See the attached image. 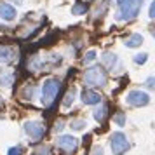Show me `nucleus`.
<instances>
[{
    "instance_id": "1",
    "label": "nucleus",
    "mask_w": 155,
    "mask_h": 155,
    "mask_svg": "<svg viewBox=\"0 0 155 155\" xmlns=\"http://www.w3.org/2000/svg\"><path fill=\"white\" fill-rule=\"evenodd\" d=\"M143 0H117V21H129L140 14Z\"/></svg>"
},
{
    "instance_id": "2",
    "label": "nucleus",
    "mask_w": 155,
    "mask_h": 155,
    "mask_svg": "<svg viewBox=\"0 0 155 155\" xmlns=\"http://www.w3.org/2000/svg\"><path fill=\"white\" fill-rule=\"evenodd\" d=\"M61 89V82L58 78H47L42 85V105L45 108H51L58 98V92Z\"/></svg>"
},
{
    "instance_id": "3",
    "label": "nucleus",
    "mask_w": 155,
    "mask_h": 155,
    "mask_svg": "<svg viewBox=\"0 0 155 155\" xmlns=\"http://www.w3.org/2000/svg\"><path fill=\"white\" fill-rule=\"evenodd\" d=\"M108 75L103 66H91L89 70L84 71V82L89 87H103L106 85Z\"/></svg>"
},
{
    "instance_id": "4",
    "label": "nucleus",
    "mask_w": 155,
    "mask_h": 155,
    "mask_svg": "<svg viewBox=\"0 0 155 155\" xmlns=\"http://www.w3.org/2000/svg\"><path fill=\"white\" fill-rule=\"evenodd\" d=\"M129 147H131V143H129V140H127V136L124 133H120V131L112 133V136H110V148H112L113 155L126 153L129 150Z\"/></svg>"
},
{
    "instance_id": "5",
    "label": "nucleus",
    "mask_w": 155,
    "mask_h": 155,
    "mask_svg": "<svg viewBox=\"0 0 155 155\" xmlns=\"http://www.w3.org/2000/svg\"><path fill=\"white\" fill-rule=\"evenodd\" d=\"M25 133L28 136L31 141H38L44 138V134H45V126H44L42 122H38V120H28V122H25Z\"/></svg>"
},
{
    "instance_id": "6",
    "label": "nucleus",
    "mask_w": 155,
    "mask_h": 155,
    "mask_svg": "<svg viewBox=\"0 0 155 155\" xmlns=\"http://www.w3.org/2000/svg\"><path fill=\"white\" fill-rule=\"evenodd\" d=\"M56 147L63 152L64 155H73L78 148V140L73 136H59L56 141Z\"/></svg>"
},
{
    "instance_id": "7",
    "label": "nucleus",
    "mask_w": 155,
    "mask_h": 155,
    "mask_svg": "<svg viewBox=\"0 0 155 155\" xmlns=\"http://www.w3.org/2000/svg\"><path fill=\"white\" fill-rule=\"evenodd\" d=\"M126 101H127V105L136 106V108L138 106H147L150 103V96H148L147 92L140 91V89H134V91H131L126 96Z\"/></svg>"
},
{
    "instance_id": "8",
    "label": "nucleus",
    "mask_w": 155,
    "mask_h": 155,
    "mask_svg": "<svg viewBox=\"0 0 155 155\" xmlns=\"http://www.w3.org/2000/svg\"><path fill=\"white\" fill-rule=\"evenodd\" d=\"M18 58V49L12 45H0V63H12Z\"/></svg>"
},
{
    "instance_id": "9",
    "label": "nucleus",
    "mask_w": 155,
    "mask_h": 155,
    "mask_svg": "<svg viewBox=\"0 0 155 155\" xmlns=\"http://www.w3.org/2000/svg\"><path fill=\"white\" fill-rule=\"evenodd\" d=\"M80 99H82L84 105H99V103H101V96H99L96 91H92V89H85V91H82Z\"/></svg>"
},
{
    "instance_id": "10",
    "label": "nucleus",
    "mask_w": 155,
    "mask_h": 155,
    "mask_svg": "<svg viewBox=\"0 0 155 155\" xmlns=\"http://www.w3.org/2000/svg\"><path fill=\"white\" fill-rule=\"evenodd\" d=\"M18 12H16V9L12 5H9L5 2H2L0 4V18L2 19H5V21H14Z\"/></svg>"
},
{
    "instance_id": "11",
    "label": "nucleus",
    "mask_w": 155,
    "mask_h": 155,
    "mask_svg": "<svg viewBox=\"0 0 155 155\" xmlns=\"http://www.w3.org/2000/svg\"><path fill=\"white\" fill-rule=\"evenodd\" d=\"M12 84H14V71L9 68H0V85L11 87Z\"/></svg>"
},
{
    "instance_id": "12",
    "label": "nucleus",
    "mask_w": 155,
    "mask_h": 155,
    "mask_svg": "<svg viewBox=\"0 0 155 155\" xmlns=\"http://www.w3.org/2000/svg\"><path fill=\"white\" fill-rule=\"evenodd\" d=\"M103 63H105L110 70H115V68L119 66V58L115 56L113 52H105V54H103Z\"/></svg>"
},
{
    "instance_id": "13",
    "label": "nucleus",
    "mask_w": 155,
    "mask_h": 155,
    "mask_svg": "<svg viewBox=\"0 0 155 155\" xmlns=\"http://www.w3.org/2000/svg\"><path fill=\"white\" fill-rule=\"evenodd\" d=\"M92 115H94V119L98 120V122H105V119L108 117V106L106 105H99L94 108V112H92Z\"/></svg>"
},
{
    "instance_id": "14",
    "label": "nucleus",
    "mask_w": 155,
    "mask_h": 155,
    "mask_svg": "<svg viewBox=\"0 0 155 155\" xmlns=\"http://www.w3.org/2000/svg\"><path fill=\"white\" fill-rule=\"evenodd\" d=\"M124 44H126V47H131V49H134V47H140L141 44H143V37H141L140 33H133L131 37H127Z\"/></svg>"
},
{
    "instance_id": "15",
    "label": "nucleus",
    "mask_w": 155,
    "mask_h": 155,
    "mask_svg": "<svg viewBox=\"0 0 155 155\" xmlns=\"http://www.w3.org/2000/svg\"><path fill=\"white\" fill-rule=\"evenodd\" d=\"M75 94H77V89H75V87H70V89H68V92L64 94V98H63V106H64V108L71 106L73 99H75Z\"/></svg>"
},
{
    "instance_id": "16",
    "label": "nucleus",
    "mask_w": 155,
    "mask_h": 155,
    "mask_svg": "<svg viewBox=\"0 0 155 155\" xmlns=\"http://www.w3.org/2000/svg\"><path fill=\"white\" fill-rule=\"evenodd\" d=\"M108 7H110V0H103L98 7H96V11H94L96 18H103V16L108 12Z\"/></svg>"
},
{
    "instance_id": "17",
    "label": "nucleus",
    "mask_w": 155,
    "mask_h": 155,
    "mask_svg": "<svg viewBox=\"0 0 155 155\" xmlns=\"http://www.w3.org/2000/svg\"><path fill=\"white\" fill-rule=\"evenodd\" d=\"M85 126H87V122H85L84 119H73V120H70V127L73 129V131H84Z\"/></svg>"
},
{
    "instance_id": "18",
    "label": "nucleus",
    "mask_w": 155,
    "mask_h": 155,
    "mask_svg": "<svg viewBox=\"0 0 155 155\" xmlns=\"http://www.w3.org/2000/svg\"><path fill=\"white\" fill-rule=\"evenodd\" d=\"M87 12V5L85 4H75L73 7H71V14H75V16H80V14H85Z\"/></svg>"
},
{
    "instance_id": "19",
    "label": "nucleus",
    "mask_w": 155,
    "mask_h": 155,
    "mask_svg": "<svg viewBox=\"0 0 155 155\" xmlns=\"http://www.w3.org/2000/svg\"><path fill=\"white\" fill-rule=\"evenodd\" d=\"M96 58H98V54H96V51H89V52H85V56H84V64L92 63V61H94Z\"/></svg>"
},
{
    "instance_id": "20",
    "label": "nucleus",
    "mask_w": 155,
    "mask_h": 155,
    "mask_svg": "<svg viewBox=\"0 0 155 155\" xmlns=\"http://www.w3.org/2000/svg\"><path fill=\"white\" fill-rule=\"evenodd\" d=\"M147 59H148V54L147 52H141V54H136V56H134V63L143 64V63H147Z\"/></svg>"
},
{
    "instance_id": "21",
    "label": "nucleus",
    "mask_w": 155,
    "mask_h": 155,
    "mask_svg": "<svg viewBox=\"0 0 155 155\" xmlns=\"http://www.w3.org/2000/svg\"><path fill=\"white\" fill-rule=\"evenodd\" d=\"M25 153V148L23 147H12V148H9V152H7V155H23Z\"/></svg>"
},
{
    "instance_id": "22",
    "label": "nucleus",
    "mask_w": 155,
    "mask_h": 155,
    "mask_svg": "<svg viewBox=\"0 0 155 155\" xmlns=\"http://www.w3.org/2000/svg\"><path fill=\"white\" fill-rule=\"evenodd\" d=\"M33 92H35V87L33 85H30V89H28V85L23 89V96L25 98H28V99H33Z\"/></svg>"
},
{
    "instance_id": "23",
    "label": "nucleus",
    "mask_w": 155,
    "mask_h": 155,
    "mask_svg": "<svg viewBox=\"0 0 155 155\" xmlns=\"http://www.w3.org/2000/svg\"><path fill=\"white\" fill-rule=\"evenodd\" d=\"M113 120H115L117 126H124V124H126V115H124V113H117V115L113 117Z\"/></svg>"
},
{
    "instance_id": "24",
    "label": "nucleus",
    "mask_w": 155,
    "mask_h": 155,
    "mask_svg": "<svg viewBox=\"0 0 155 155\" xmlns=\"http://www.w3.org/2000/svg\"><path fill=\"white\" fill-rule=\"evenodd\" d=\"M145 85H147L150 91H155V77H148L147 82H145Z\"/></svg>"
},
{
    "instance_id": "25",
    "label": "nucleus",
    "mask_w": 155,
    "mask_h": 155,
    "mask_svg": "<svg viewBox=\"0 0 155 155\" xmlns=\"http://www.w3.org/2000/svg\"><path fill=\"white\" fill-rule=\"evenodd\" d=\"M35 155H52V153H51L49 147H42V148H38V150L35 152Z\"/></svg>"
},
{
    "instance_id": "26",
    "label": "nucleus",
    "mask_w": 155,
    "mask_h": 155,
    "mask_svg": "<svg viewBox=\"0 0 155 155\" xmlns=\"http://www.w3.org/2000/svg\"><path fill=\"white\" fill-rule=\"evenodd\" d=\"M91 155H103V148L99 147V145H94L91 150Z\"/></svg>"
},
{
    "instance_id": "27",
    "label": "nucleus",
    "mask_w": 155,
    "mask_h": 155,
    "mask_svg": "<svg viewBox=\"0 0 155 155\" xmlns=\"http://www.w3.org/2000/svg\"><path fill=\"white\" fill-rule=\"evenodd\" d=\"M63 127H64V122H63V120H58L56 126H54V133H61V131H63Z\"/></svg>"
},
{
    "instance_id": "28",
    "label": "nucleus",
    "mask_w": 155,
    "mask_h": 155,
    "mask_svg": "<svg viewBox=\"0 0 155 155\" xmlns=\"http://www.w3.org/2000/svg\"><path fill=\"white\" fill-rule=\"evenodd\" d=\"M148 16L150 18H155V0L150 4V9H148Z\"/></svg>"
},
{
    "instance_id": "29",
    "label": "nucleus",
    "mask_w": 155,
    "mask_h": 155,
    "mask_svg": "<svg viewBox=\"0 0 155 155\" xmlns=\"http://www.w3.org/2000/svg\"><path fill=\"white\" fill-rule=\"evenodd\" d=\"M12 2H16L18 5H19V4H23V0H12Z\"/></svg>"
},
{
    "instance_id": "30",
    "label": "nucleus",
    "mask_w": 155,
    "mask_h": 155,
    "mask_svg": "<svg viewBox=\"0 0 155 155\" xmlns=\"http://www.w3.org/2000/svg\"><path fill=\"white\" fill-rule=\"evenodd\" d=\"M2 105H4V99L0 98V106H2Z\"/></svg>"
}]
</instances>
